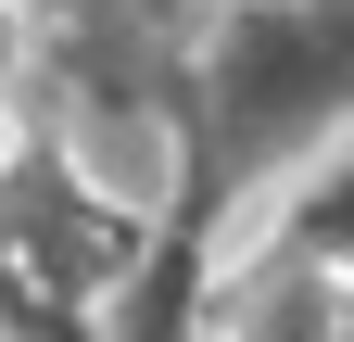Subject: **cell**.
Segmentation results:
<instances>
[{"label":"cell","mask_w":354,"mask_h":342,"mask_svg":"<svg viewBox=\"0 0 354 342\" xmlns=\"http://www.w3.org/2000/svg\"><path fill=\"white\" fill-rule=\"evenodd\" d=\"M0 165H13V89H0Z\"/></svg>","instance_id":"cell-2"},{"label":"cell","mask_w":354,"mask_h":342,"mask_svg":"<svg viewBox=\"0 0 354 342\" xmlns=\"http://www.w3.org/2000/svg\"><path fill=\"white\" fill-rule=\"evenodd\" d=\"M228 342H354V279L342 267H279L241 291Z\"/></svg>","instance_id":"cell-1"},{"label":"cell","mask_w":354,"mask_h":342,"mask_svg":"<svg viewBox=\"0 0 354 342\" xmlns=\"http://www.w3.org/2000/svg\"><path fill=\"white\" fill-rule=\"evenodd\" d=\"M0 76H13V26H0Z\"/></svg>","instance_id":"cell-3"}]
</instances>
